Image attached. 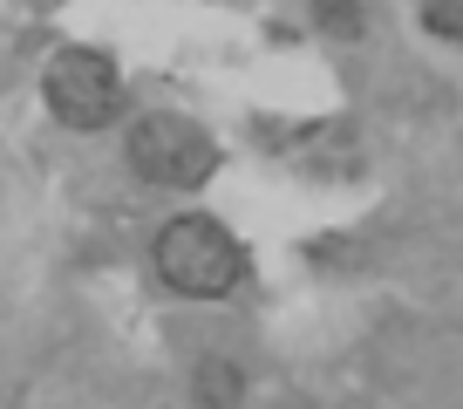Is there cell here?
I'll list each match as a JSON object with an SVG mask.
<instances>
[{
    "label": "cell",
    "instance_id": "1",
    "mask_svg": "<svg viewBox=\"0 0 463 409\" xmlns=\"http://www.w3.org/2000/svg\"><path fill=\"white\" fill-rule=\"evenodd\" d=\"M157 273L171 280L177 293H191V300H218V293H232L246 280V246L218 219L184 212V219H171L157 233Z\"/></svg>",
    "mask_w": 463,
    "mask_h": 409
},
{
    "label": "cell",
    "instance_id": "2",
    "mask_svg": "<svg viewBox=\"0 0 463 409\" xmlns=\"http://www.w3.org/2000/svg\"><path fill=\"white\" fill-rule=\"evenodd\" d=\"M130 171L164 191H191L218 171V144L204 123L157 109V117H137V130H130Z\"/></svg>",
    "mask_w": 463,
    "mask_h": 409
},
{
    "label": "cell",
    "instance_id": "3",
    "mask_svg": "<svg viewBox=\"0 0 463 409\" xmlns=\"http://www.w3.org/2000/svg\"><path fill=\"white\" fill-rule=\"evenodd\" d=\"M42 96L69 130H109L123 117V75L102 48H61L42 75Z\"/></svg>",
    "mask_w": 463,
    "mask_h": 409
},
{
    "label": "cell",
    "instance_id": "4",
    "mask_svg": "<svg viewBox=\"0 0 463 409\" xmlns=\"http://www.w3.org/2000/svg\"><path fill=\"white\" fill-rule=\"evenodd\" d=\"M198 409H239V362H198Z\"/></svg>",
    "mask_w": 463,
    "mask_h": 409
},
{
    "label": "cell",
    "instance_id": "5",
    "mask_svg": "<svg viewBox=\"0 0 463 409\" xmlns=\"http://www.w3.org/2000/svg\"><path fill=\"white\" fill-rule=\"evenodd\" d=\"M314 21H320V34H334V42H362L368 34L362 0H314Z\"/></svg>",
    "mask_w": 463,
    "mask_h": 409
},
{
    "label": "cell",
    "instance_id": "6",
    "mask_svg": "<svg viewBox=\"0 0 463 409\" xmlns=\"http://www.w3.org/2000/svg\"><path fill=\"white\" fill-rule=\"evenodd\" d=\"M430 28L449 34V42H463V0H430Z\"/></svg>",
    "mask_w": 463,
    "mask_h": 409
}]
</instances>
